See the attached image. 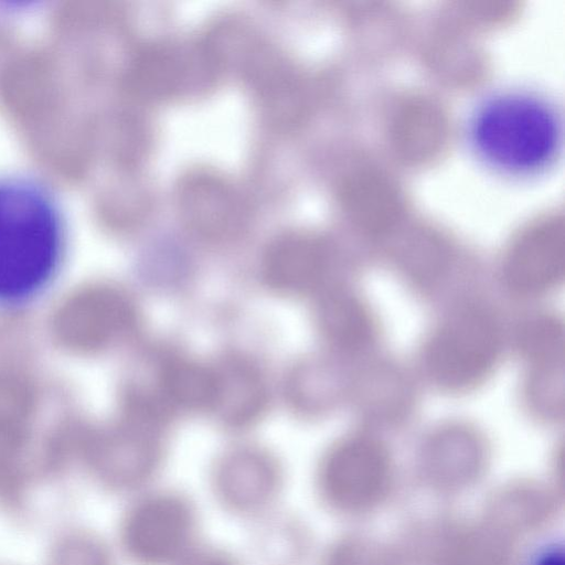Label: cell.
Listing matches in <instances>:
<instances>
[{"mask_svg":"<svg viewBox=\"0 0 565 565\" xmlns=\"http://www.w3.org/2000/svg\"><path fill=\"white\" fill-rule=\"evenodd\" d=\"M68 227L41 181L0 175V310L31 306L57 284L68 255Z\"/></svg>","mask_w":565,"mask_h":565,"instance_id":"6da1fadb","label":"cell"},{"mask_svg":"<svg viewBox=\"0 0 565 565\" xmlns=\"http://www.w3.org/2000/svg\"><path fill=\"white\" fill-rule=\"evenodd\" d=\"M509 317L484 289L437 308L412 362L424 387L449 397L484 387L509 355Z\"/></svg>","mask_w":565,"mask_h":565,"instance_id":"7a4b0ae2","label":"cell"},{"mask_svg":"<svg viewBox=\"0 0 565 565\" xmlns=\"http://www.w3.org/2000/svg\"><path fill=\"white\" fill-rule=\"evenodd\" d=\"M466 132L477 158L494 172L537 177L558 158L562 116L554 100L536 89L500 88L472 109Z\"/></svg>","mask_w":565,"mask_h":565,"instance_id":"3957f363","label":"cell"},{"mask_svg":"<svg viewBox=\"0 0 565 565\" xmlns=\"http://www.w3.org/2000/svg\"><path fill=\"white\" fill-rule=\"evenodd\" d=\"M424 388L412 362L382 351L353 365L348 407L359 426L401 431L417 418Z\"/></svg>","mask_w":565,"mask_h":565,"instance_id":"277c9868","label":"cell"},{"mask_svg":"<svg viewBox=\"0 0 565 565\" xmlns=\"http://www.w3.org/2000/svg\"><path fill=\"white\" fill-rule=\"evenodd\" d=\"M313 316L327 352L340 360L356 364L383 351L381 317L354 280L317 295Z\"/></svg>","mask_w":565,"mask_h":565,"instance_id":"5b68a950","label":"cell"},{"mask_svg":"<svg viewBox=\"0 0 565 565\" xmlns=\"http://www.w3.org/2000/svg\"><path fill=\"white\" fill-rule=\"evenodd\" d=\"M193 515L181 498L159 493L135 504L125 518L121 537L128 554L142 565L177 559L191 537Z\"/></svg>","mask_w":565,"mask_h":565,"instance_id":"8992f818","label":"cell"},{"mask_svg":"<svg viewBox=\"0 0 565 565\" xmlns=\"http://www.w3.org/2000/svg\"><path fill=\"white\" fill-rule=\"evenodd\" d=\"M391 468V452L384 435L358 425L334 443L326 455L321 469L322 486L331 499L349 503L354 501L358 489L381 487Z\"/></svg>","mask_w":565,"mask_h":565,"instance_id":"52a82bcc","label":"cell"},{"mask_svg":"<svg viewBox=\"0 0 565 565\" xmlns=\"http://www.w3.org/2000/svg\"><path fill=\"white\" fill-rule=\"evenodd\" d=\"M494 284L518 308L544 305L565 281V260L554 239L535 237L511 249L500 262Z\"/></svg>","mask_w":565,"mask_h":565,"instance_id":"ba28073f","label":"cell"},{"mask_svg":"<svg viewBox=\"0 0 565 565\" xmlns=\"http://www.w3.org/2000/svg\"><path fill=\"white\" fill-rule=\"evenodd\" d=\"M262 271L268 287L291 295L317 296L332 285L355 278L342 271L315 242L291 236L268 249Z\"/></svg>","mask_w":565,"mask_h":565,"instance_id":"9c48e42d","label":"cell"},{"mask_svg":"<svg viewBox=\"0 0 565 565\" xmlns=\"http://www.w3.org/2000/svg\"><path fill=\"white\" fill-rule=\"evenodd\" d=\"M488 450V438L477 423L447 418L434 423L424 434L420 460L430 473L470 476L482 467Z\"/></svg>","mask_w":565,"mask_h":565,"instance_id":"30bf717a","label":"cell"},{"mask_svg":"<svg viewBox=\"0 0 565 565\" xmlns=\"http://www.w3.org/2000/svg\"><path fill=\"white\" fill-rule=\"evenodd\" d=\"M522 370L565 365V322L546 303L519 308L509 317V355Z\"/></svg>","mask_w":565,"mask_h":565,"instance_id":"8fae6325","label":"cell"},{"mask_svg":"<svg viewBox=\"0 0 565 565\" xmlns=\"http://www.w3.org/2000/svg\"><path fill=\"white\" fill-rule=\"evenodd\" d=\"M353 365L328 352L305 360L289 381L291 402L310 416H324L347 407Z\"/></svg>","mask_w":565,"mask_h":565,"instance_id":"7c38bea8","label":"cell"},{"mask_svg":"<svg viewBox=\"0 0 565 565\" xmlns=\"http://www.w3.org/2000/svg\"><path fill=\"white\" fill-rule=\"evenodd\" d=\"M276 483L274 461L255 449H241L227 455L216 473V484L223 499L242 510L265 504L274 493Z\"/></svg>","mask_w":565,"mask_h":565,"instance_id":"4fadbf2b","label":"cell"},{"mask_svg":"<svg viewBox=\"0 0 565 565\" xmlns=\"http://www.w3.org/2000/svg\"><path fill=\"white\" fill-rule=\"evenodd\" d=\"M214 371L216 397L212 411L234 427L255 420L266 404V388L257 369L242 358L231 356Z\"/></svg>","mask_w":565,"mask_h":565,"instance_id":"5bb4252c","label":"cell"},{"mask_svg":"<svg viewBox=\"0 0 565 565\" xmlns=\"http://www.w3.org/2000/svg\"><path fill=\"white\" fill-rule=\"evenodd\" d=\"M160 387L170 404L212 411L216 397L215 371L189 360L173 359L162 366Z\"/></svg>","mask_w":565,"mask_h":565,"instance_id":"9a60e30c","label":"cell"},{"mask_svg":"<svg viewBox=\"0 0 565 565\" xmlns=\"http://www.w3.org/2000/svg\"><path fill=\"white\" fill-rule=\"evenodd\" d=\"M564 366L522 370L519 402L522 411L533 422L558 425L565 414Z\"/></svg>","mask_w":565,"mask_h":565,"instance_id":"2e32d148","label":"cell"},{"mask_svg":"<svg viewBox=\"0 0 565 565\" xmlns=\"http://www.w3.org/2000/svg\"><path fill=\"white\" fill-rule=\"evenodd\" d=\"M49 565H110V558L97 539L87 533L73 532L55 544Z\"/></svg>","mask_w":565,"mask_h":565,"instance_id":"e0dca14e","label":"cell"},{"mask_svg":"<svg viewBox=\"0 0 565 565\" xmlns=\"http://www.w3.org/2000/svg\"><path fill=\"white\" fill-rule=\"evenodd\" d=\"M183 565H234L227 557L214 552H200L185 558Z\"/></svg>","mask_w":565,"mask_h":565,"instance_id":"ac0fdd59","label":"cell"}]
</instances>
